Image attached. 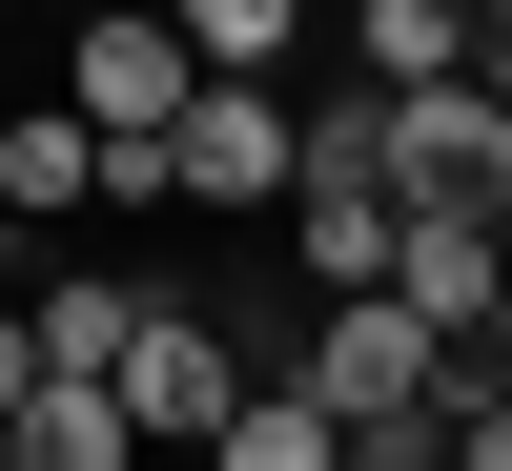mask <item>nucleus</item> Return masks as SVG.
Returning <instances> with one entry per match:
<instances>
[{
  "instance_id": "obj_12",
  "label": "nucleus",
  "mask_w": 512,
  "mask_h": 471,
  "mask_svg": "<svg viewBox=\"0 0 512 471\" xmlns=\"http://www.w3.org/2000/svg\"><path fill=\"white\" fill-rule=\"evenodd\" d=\"M205 471H349V451H328V410H308V390H246L226 431H205Z\"/></svg>"
},
{
  "instance_id": "obj_4",
  "label": "nucleus",
  "mask_w": 512,
  "mask_h": 471,
  "mask_svg": "<svg viewBox=\"0 0 512 471\" xmlns=\"http://www.w3.org/2000/svg\"><path fill=\"white\" fill-rule=\"evenodd\" d=\"M103 410H123V431H226V410H246V349H226V328H205V308H144V328H123V369H103Z\"/></svg>"
},
{
  "instance_id": "obj_9",
  "label": "nucleus",
  "mask_w": 512,
  "mask_h": 471,
  "mask_svg": "<svg viewBox=\"0 0 512 471\" xmlns=\"http://www.w3.org/2000/svg\"><path fill=\"white\" fill-rule=\"evenodd\" d=\"M349 82H369V103L472 82V0H349Z\"/></svg>"
},
{
  "instance_id": "obj_5",
  "label": "nucleus",
  "mask_w": 512,
  "mask_h": 471,
  "mask_svg": "<svg viewBox=\"0 0 512 471\" xmlns=\"http://www.w3.org/2000/svg\"><path fill=\"white\" fill-rule=\"evenodd\" d=\"M164 185H185V205H267V226H287V82H205V103L164 123Z\"/></svg>"
},
{
  "instance_id": "obj_10",
  "label": "nucleus",
  "mask_w": 512,
  "mask_h": 471,
  "mask_svg": "<svg viewBox=\"0 0 512 471\" xmlns=\"http://www.w3.org/2000/svg\"><path fill=\"white\" fill-rule=\"evenodd\" d=\"M164 41H185V82H287V41H308V0H144Z\"/></svg>"
},
{
  "instance_id": "obj_7",
  "label": "nucleus",
  "mask_w": 512,
  "mask_h": 471,
  "mask_svg": "<svg viewBox=\"0 0 512 471\" xmlns=\"http://www.w3.org/2000/svg\"><path fill=\"white\" fill-rule=\"evenodd\" d=\"M62 205H103V144H82L62 103H0V246L62 226Z\"/></svg>"
},
{
  "instance_id": "obj_15",
  "label": "nucleus",
  "mask_w": 512,
  "mask_h": 471,
  "mask_svg": "<svg viewBox=\"0 0 512 471\" xmlns=\"http://www.w3.org/2000/svg\"><path fill=\"white\" fill-rule=\"evenodd\" d=\"M492 369H512V287H492Z\"/></svg>"
},
{
  "instance_id": "obj_3",
  "label": "nucleus",
  "mask_w": 512,
  "mask_h": 471,
  "mask_svg": "<svg viewBox=\"0 0 512 471\" xmlns=\"http://www.w3.org/2000/svg\"><path fill=\"white\" fill-rule=\"evenodd\" d=\"M492 287H512L492 205H390V308L431 328V349H492Z\"/></svg>"
},
{
  "instance_id": "obj_13",
  "label": "nucleus",
  "mask_w": 512,
  "mask_h": 471,
  "mask_svg": "<svg viewBox=\"0 0 512 471\" xmlns=\"http://www.w3.org/2000/svg\"><path fill=\"white\" fill-rule=\"evenodd\" d=\"M21 390H41V349H21V308H0V431H21Z\"/></svg>"
},
{
  "instance_id": "obj_2",
  "label": "nucleus",
  "mask_w": 512,
  "mask_h": 471,
  "mask_svg": "<svg viewBox=\"0 0 512 471\" xmlns=\"http://www.w3.org/2000/svg\"><path fill=\"white\" fill-rule=\"evenodd\" d=\"M369 185H390V205H492V226H512V123H492V82H410L390 144H369Z\"/></svg>"
},
{
  "instance_id": "obj_8",
  "label": "nucleus",
  "mask_w": 512,
  "mask_h": 471,
  "mask_svg": "<svg viewBox=\"0 0 512 471\" xmlns=\"http://www.w3.org/2000/svg\"><path fill=\"white\" fill-rule=\"evenodd\" d=\"M287 267H308V308L390 287V185H287Z\"/></svg>"
},
{
  "instance_id": "obj_14",
  "label": "nucleus",
  "mask_w": 512,
  "mask_h": 471,
  "mask_svg": "<svg viewBox=\"0 0 512 471\" xmlns=\"http://www.w3.org/2000/svg\"><path fill=\"white\" fill-rule=\"evenodd\" d=\"M472 82H492V123H512V21H492V41H472Z\"/></svg>"
},
{
  "instance_id": "obj_11",
  "label": "nucleus",
  "mask_w": 512,
  "mask_h": 471,
  "mask_svg": "<svg viewBox=\"0 0 512 471\" xmlns=\"http://www.w3.org/2000/svg\"><path fill=\"white\" fill-rule=\"evenodd\" d=\"M0 471H144V431H123L103 390H62V369H41V390H21V431H0Z\"/></svg>"
},
{
  "instance_id": "obj_6",
  "label": "nucleus",
  "mask_w": 512,
  "mask_h": 471,
  "mask_svg": "<svg viewBox=\"0 0 512 471\" xmlns=\"http://www.w3.org/2000/svg\"><path fill=\"white\" fill-rule=\"evenodd\" d=\"M144 308H164V287H123V267H41V287H21V349L62 369V390H103V369H123V328H144Z\"/></svg>"
},
{
  "instance_id": "obj_1",
  "label": "nucleus",
  "mask_w": 512,
  "mask_h": 471,
  "mask_svg": "<svg viewBox=\"0 0 512 471\" xmlns=\"http://www.w3.org/2000/svg\"><path fill=\"white\" fill-rule=\"evenodd\" d=\"M205 82H185V41L144 21V0H82V41H62V123L82 144H164Z\"/></svg>"
}]
</instances>
